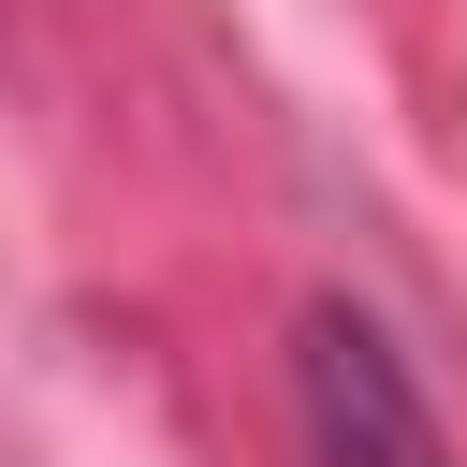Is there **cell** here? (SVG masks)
<instances>
[{
	"instance_id": "1",
	"label": "cell",
	"mask_w": 467,
	"mask_h": 467,
	"mask_svg": "<svg viewBox=\"0 0 467 467\" xmlns=\"http://www.w3.org/2000/svg\"><path fill=\"white\" fill-rule=\"evenodd\" d=\"M292 394H306V452H321V467H452L409 350H394L350 292H321V306L292 321Z\"/></svg>"
}]
</instances>
